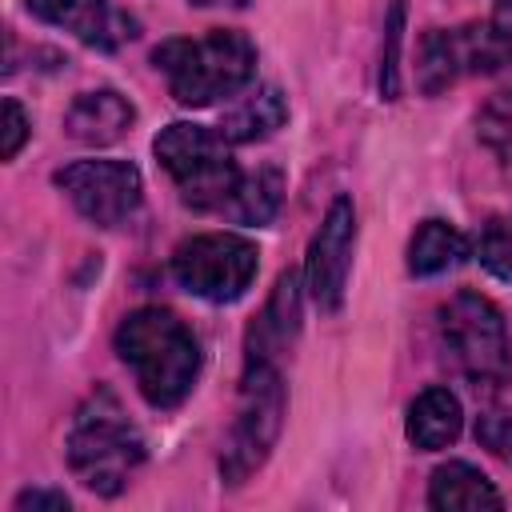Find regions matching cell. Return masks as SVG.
I'll use <instances>...</instances> for the list:
<instances>
[{"mask_svg": "<svg viewBox=\"0 0 512 512\" xmlns=\"http://www.w3.org/2000/svg\"><path fill=\"white\" fill-rule=\"evenodd\" d=\"M404 16L408 0H392L388 20H384V56H380V96L396 100L400 96V48H404Z\"/></svg>", "mask_w": 512, "mask_h": 512, "instance_id": "cell-20", "label": "cell"}, {"mask_svg": "<svg viewBox=\"0 0 512 512\" xmlns=\"http://www.w3.org/2000/svg\"><path fill=\"white\" fill-rule=\"evenodd\" d=\"M440 344L448 360L480 388V384H504L512 368L508 352V324L500 308L480 292H456L448 304H440Z\"/></svg>", "mask_w": 512, "mask_h": 512, "instance_id": "cell-6", "label": "cell"}, {"mask_svg": "<svg viewBox=\"0 0 512 512\" xmlns=\"http://www.w3.org/2000/svg\"><path fill=\"white\" fill-rule=\"evenodd\" d=\"M28 132H32V124H28L24 108H20V100L4 96V120H0V156H4V160H16V152L24 148Z\"/></svg>", "mask_w": 512, "mask_h": 512, "instance_id": "cell-23", "label": "cell"}, {"mask_svg": "<svg viewBox=\"0 0 512 512\" xmlns=\"http://www.w3.org/2000/svg\"><path fill=\"white\" fill-rule=\"evenodd\" d=\"M256 268H260L256 244L236 232H200V236H188L184 244H176V252H172L176 284L208 304L240 300L248 292Z\"/></svg>", "mask_w": 512, "mask_h": 512, "instance_id": "cell-7", "label": "cell"}, {"mask_svg": "<svg viewBox=\"0 0 512 512\" xmlns=\"http://www.w3.org/2000/svg\"><path fill=\"white\" fill-rule=\"evenodd\" d=\"M288 120V100L276 84H260L248 96H240L224 116H220V132L228 144H252L272 136L280 124Z\"/></svg>", "mask_w": 512, "mask_h": 512, "instance_id": "cell-16", "label": "cell"}, {"mask_svg": "<svg viewBox=\"0 0 512 512\" xmlns=\"http://www.w3.org/2000/svg\"><path fill=\"white\" fill-rule=\"evenodd\" d=\"M468 260V240L448 220H424L408 240V272L412 276H440Z\"/></svg>", "mask_w": 512, "mask_h": 512, "instance_id": "cell-18", "label": "cell"}, {"mask_svg": "<svg viewBox=\"0 0 512 512\" xmlns=\"http://www.w3.org/2000/svg\"><path fill=\"white\" fill-rule=\"evenodd\" d=\"M152 64L164 72L176 104L204 108L252 84L256 44L240 28H212L200 40H184V36L164 40L152 52Z\"/></svg>", "mask_w": 512, "mask_h": 512, "instance_id": "cell-2", "label": "cell"}, {"mask_svg": "<svg viewBox=\"0 0 512 512\" xmlns=\"http://www.w3.org/2000/svg\"><path fill=\"white\" fill-rule=\"evenodd\" d=\"M52 180L72 200V208L96 228L128 220L144 196V180L132 160H72Z\"/></svg>", "mask_w": 512, "mask_h": 512, "instance_id": "cell-9", "label": "cell"}, {"mask_svg": "<svg viewBox=\"0 0 512 512\" xmlns=\"http://www.w3.org/2000/svg\"><path fill=\"white\" fill-rule=\"evenodd\" d=\"M352 248H356V208L348 196H336L308 244V260H304V288L308 300L332 316L344 304V288H348V272H352Z\"/></svg>", "mask_w": 512, "mask_h": 512, "instance_id": "cell-10", "label": "cell"}, {"mask_svg": "<svg viewBox=\"0 0 512 512\" xmlns=\"http://www.w3.org/2000/svg\"><path fill=\"white\" fill-rule=\"evenodd\" d=\"M280 200H284V176H280V168L260 164L256 172H248V176L236 180V188H232V196H228V204L220 212L228 220H236V224L264 228V224L276 220Z\"/></svg>", "mask_w": 512, "mask_h": 512, "instance_id": "cell-17", "label": "cell"}, {"mask_svg": "<svg viewBox=\"0 0 512 512\" xmlns=\"http://www.w3.org/2000/svg\"><path fill=\"white\" fill-rule=\"evenodd\" d=\"M16 512H28V508H44V512H68V496L64 492H56V488H28V492H20L16 496V504H12Z\"/></svg>", "mask_w": 512, "mask_h": 512, "instance_id": "cell-24", "label": "cell"}, {"mask_svg": "<svg viewBox=\"0 0 512 512\" xmlns=\"http://www.w3.org/2000/svg\"><path fill=\"white\" fill-rule=\"evenodd\" d=\"M504 44L492 20L460 24V28H432L416 48V88L424 96H440L464 76H492L504 72Z\"/></svg>", "mask_w": 512, "mask_h": 512, "instance_id": "cell-8", "label": "cell"}, {"mask_svg": "<svg viewBox=\"0 0 512 512\" xmlns=\"http://www.w3.org/2000/svg\"><path fill=\"white\" fill-rule=\"evenodd\" d=\"M492 28H496V36H500V44H504V60H508V68H512V0H496V8H492Z\"/></svg>", "mask_w": 512, "mask_h": 512, "instance_id": "cell-25", "label": "cell"}, {"mask_svg": "<svg viewBox=\"0 0 512 512\" xmlns=\"http://www.w3.org/2000/svg\"><path fill=\"white\" fill-rule=\"evenodd\" d=\"M288 412V392L276 360H248L244 380H240V400L232 428L224 436L220 452V476L224 484H244L276 448L280 428Z\"/></svg>", "mask_w": 512, "mask_h": 512, "instance_id": "cell-5", "label": "cell"}, {"mask_svg": "<svg viewBox=\"0 0 512 512\" xmlns=\"http://www.w3.org/2000/svg\"><path fill=\"white\" fill-rule=\"evenodd\" d=\"M152 152L160 160V168L172 176L180 200L188 208H224L240 168L232 160V144L224 140L220 128H204L192 120H176L168 128H160V136L152 140Z\"/></svg>", "mask_w": 512, "mask_h": 512, "instance_id": "cell-4", "label": "cell"}, {"mask_svg": "<svg viewBox=\"0 0 512 512\" xmlns=\"http://www.w3.org/2000/svg\"><path fill=\"white\" fill-rule=\"evenodd\" d=\"M112 344L152 408H176L188 400L200 376V344L176 312L160 304L136 308L120 320Z\"/></svg>", "mask_w": 512, "mask_h": 512, "instance_id": "cell-1", "label": "cell"}, {"mask_svg": "<svg viewBox=\"0 0 512 512\" xmlns=\"http://www.w3.org/2000/svg\"><path fill=\"white\" fill-rule=\"evenodd\" d=\"M476 136H480V144H484L496 160L512 164V88L496 92V96L480 108V116H476Z\"/></svg>", "mask_w": 512, "mask_h": 512, "instance_id": "cell-19", "label": "cell"}, {"mask_svg": "<svg viewBox=\"0 0 512 512\" xmlns=\"http://www.w3.org/2000/svg\"><path fill=\"white\" fill-rule=\"evenodd\" d=\"M300 288L304 284L296 272H280L264 312L248 328V340H244L248 360H276L280 352H288V344L300 332Z\"/></svg>", "mask_w": 512, "mask_h": 512, "instance_id": "cell-13", "label": "cell"}, {"mask_svg": "<svg viewBox=\"0 0 512 512\" xmlns=\"http://www.w3.org/2000/svg\"><path fill=\"white\" fill-rule=\"evenodd\" d=\"M460 428H464V408H460L456 392H448V388H424L412 400L408 424H404L408 440L420 452H440V448L456 444Z\"/></svg>", "mask_w": 512, "mask_h": 512, "instance_id": "cell-15", "label": "cell"}, {"mask_svg": "<svg viewBox=\"0 0 512 512\" xmlns=\"http://www.w3.org/2000/svg\"><path fill=\"white\" fill-rule=\"evenodd\" d=\"M428 504L440 512H480V508H504V496L468 460H448L428 480Z\"/></svg>", "mask_w": 512, "mask_h": 512, "instance_id": "cell-14", "label": "cell"}, {"mask_svg": "<svg viewBox=\"0 0 512 512\" xmlns=\"http://www.w3.org/2000/svg\"><path fill=\"white\" fill-rule=\"evenodd\" d=\"M476 440L512 464V408H488L476 420Z\"/></svg>", "mask_w": 512, "mask_h": 512, "instance_id": "cell-22", "label": "cell"}, {"mask_svg": "<svg viewBox=\"0 0 512 512\" xmlns=\"http://www.w3.org/2000/svg\"><path fill=\"white\" fill-rule=\"evenodd\" d=\"M144 464V436L112 392H96L68 428V468L96 496H120Z\"/></svg>", "mask_w": 512, "mask_h": 512, "instance_id": "cell-3", "label": "cell"}, {"mask_svg": "<svg viewBox=\"0 0 512 512\" xmlns=\"http://www.w3.org/2000/svg\"><path fill=\"white\" fill-rule=\"evenodd\" d=\"M28 12L52 28L72 32L76 40H84L100 52H112L136 36L132 20L120 8H112L108 0H28Z\"/></svg>", "mask_w": 512, "mask_h": 512, "instance_id": "cell-11", "label": "cell"}, {"mask_svg": "<svg viewBox=\"0 0 512 512\" xmlns=\"http://www.w3.org/2000/svg\"><path fill=\"white\" fill-rule=\"evenodd\" d=\"M192 4H224V0H192ZM240 4V0H236Z\"/></svg>", "mask_w": 512, "mask_h": 512, "instance_id": "cell-26", "label": "cell"}, {"mask_svg": "<svg viewBox=\"0 0 512 512\" xmlns=\"http://www.w3.org/2000/svg\"><path fill=\"white\" fill-rule=\"evenodd\" d=\"M476 256L492 276L512 280V228L504 220H488L476 236Z\"/></svg>", "mask_w": 512, "mask_h": 512, "instance_id": "cell-21", "label": "cell"}, {"mask_svg": "<svg viewBox=\"0 0 512 512\" xmlns=\"http://www.w3.org/2000/svg\"><path fill=\"white\" fill-rule=\"evenodd\" d=\"M136 120V108L128 96H120L116 88H92V92H80L68 112H64V132L76 140V144H88V148H104V144H116Z\"/></svg>", "mask_w": 512, "mask_h": 512, "instance_id": "cell-12", "label": "cell"}]
</instances>
